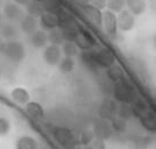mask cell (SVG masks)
<instances>
[{
	"label": "cell",
	"instance_id": "6da1fadb",
	"mask_svg": "<svg viewBox=\"0 0 156 149\" xmlns=\"http://www.w3.org/2000/svg\"><path fill=\"white\" fill-rule=\"evenodd\" d=\"M113 95L115 100L119 102H126L131 104L137 97V90L134 89L132 84L126 79L114 82L113 87Z\"/></svg>",
	"mask_w": 156,
	"mask_h": 149
},
{
	"label": "cell",
	"instance_id": "7a4b0ae2",
	"mask_svg": "<svg viewBox=\"0 0 156 149\" xmlns=\"http://www.w3.org/2000/svg\"><path fill=\"white\" fill-rule=\"evenodd\" d=\"M2 53L9 61L14 63H20L25 57V49L21 42L18 41H9L5 44Z\"/></svg>",
	"mask_w": 156,
	"mask_h": 149
},
{
	"label": "cell",
	"instance_id": "3957f363",
	"mask_svg": "<svg viewBox=\"0 0 156 149\" xmlns=\"http://www.w3.org/2000/svg\"><path fill=\"white\" fill-rule=\"evenodd\" d=\"M117 109V101L112 99V98H105L104 100L100 102L99 106V116L103 120H111L116 115Z\"/></svg>",
	"mask_w": 156,
	"mask_h": 149
},
{
	"label": "cell",
	"instance_id": "277c9868",
	"mask_svg": "<svg viewBox=\"0 0 156 149\" xmlns=\"http://www.w3.org/2000/svg\"><path fill=\"white\" fill-rule=\"evenodd\" d=\"M74 42H75V44L79 47V49L87 50V49H91L95 46L96 39L89 31L84 30V29H82V26H80L78 36L75 38Z\"/></svg>",
	"mask_w": 156,
	"mask_h": 149
},
{
	"label": "cell",
	"instance_id": "5b68a950",
	"mask_svg": "<svg viewBox=\"0 0 156 149\" xmlns=\"http://www.w3.org/2000/svg\"><path fill=\"white\" fill-rule=\"evenodd\" d=\"M117 19V29L124 32L132 30V27L134 26V15L128 10V9H123L122 12H120L119 16H116Z\"/></svg>",
	"mask_w": 156,
	"mask_h": 149
},
{
	"label": "cell",
	"instance_id": "8992f818",
	"mask_svg": "<svg viewBox=\"0 0 156 149\" xmlns=\"http://www.w3.org/2000/svg\"><path fill=\"white\" fill-rule=\"evenodd\" d=\"M62 59V49L57 44L47 46L44 51V61L48 65H58Z\"/></svg>",
	"mask_w": 156,
	"mask_h": 149
},
{
	"label": "cell",
	"instance_id": "52a82bcc",
	"mask_svg": "<svg viewBox=\"0 0 156 149\" xmlns=\"http://www.w3.org/2000/svg\"><path fill=\"white\" fill-rule=\"evenodd\" d=\"M52 136L55 138V140L62 146L71 145L74 140L73 133L67 127H63V126L55 127L54 131H52Z\"/></svg>",
	"mask_w": 156,
	"mask_h": 149
},
{
	"label": "cell",
	"instance_id": "ba28073f",
	"mask_svg": "<svg viewBox=\"0 0 156 149\" xmlns=\"http://www.w3.org/2000/svg\"><path fill=\"white\" fill-rule=\"evenodd\" d=\"M82 10H83L84 16H86L94 25H96V26H98V27L101 26V24H103V13H101L100 9L96 8L95 6L88 4V5H86V6H83Z\"/></svg>",
	"mask_w": 156,
	"mask_h": 149
},
{
	"label": "cell",
	"instance_id": "9c48e42d",
	"mask_svg": "<svg viewBox=\"0 0 156 149\" xmlns=\"http://www.w3.org/2000/svg\"><path fill=\"white\" fill-rule=\"evenodd\" d=\"M96 63L97 66H101L107 68L115 63V56L108 48H101L96 51Z\"/></svg>",
	"mask_w": 156,
	"mask_h": 149
},
{
	"label": "cell",
	"instance_id": "30bf717a",
	"mask_svg": "<svg viewBox=\"0 0 156 149\" xmlns=\"http://www.w3.org/2000/svg\"><path fill=\"white\" fill-rule=\"evenodd\" d=\"M94 133L96 138H99L101 140H105L111 137L112 134V125L108 123L107 120H100L95 124L94 126Z\"/></svg>",
	"mask_w": 156,
	"mask_h": 149
},
{
	"label": "cell",
	"instance_id": "8fae6325",
	"mask_svg": "<svg viewBox=\"0 0 156 149\" xmlns=\"http://www.w3.org/2000/svg\"><path fill=\"white\" fill-rule=\"evenodd\" d=\"M106 32L109 35H115L117 32V19L115 13H113L111 10H106L103 14V24Z\"/></svg>",
	"mask_w": 156,
	"mask_h": 149
},
{
	"label": "cell",
	"instance_id": "7c38bea8",
	"mask_svg": "<svg viewBox=\"0 0 156 149\" xmlns=\"http://www.w3.org/2000/svg\"><path fill=\"white\" fill-rule=\"evenodd\" d=\"M130 106L131 110H132V115L138 117V119H141L144 115L147 113V110L149 109L147 101L143 99V98H137V97L130 104Z\"/></svg>",
	"mask_w": 156,
	"mask_h": 149
},
{
	"label": "cell",
	"instance_id": "4fadbf2b",
	"mask_svg": "<svg viewBox=\"0 0 156 149\" xmlns=\"http://www.w3.org/2000/svg\"><path fill=\"white\" fill-rule=\"evenodd\" d=\"M4 15L9 21H16L22 17L23 13L20 5H17L16 2H8L4 7Z\"/></svg>",
	"mask_w": 156,
	"mask_h": 149
},
{
	"label": "cell",
	"instance_id": "5bb4252c",
	"mask_svg": "<svg viewBox=\"0 0 156 149\" xmlns=\"http://www.w3.org/2000/svg\"><path fill=\"white\" fill-rule=\"evenodd\" d=\"M40 24L46 30H52L58 27V16L55 14L44 12L40 15Z\"/></svg>",
	"mask_w": 156,
	"mask_h": 149
},
{
	"label": "cell",
	"instance_id": "9a60e30c",
	"mask_svg": "<svg viewBox=\"0 0 156 149\" xmlns=\"http://www.w3.org/2000/svg\"><path fill=\"white\" fill-rule=\"evenodd\" d=\"M25 112L31 119L34 120H41L44 115L42 106L37 101H29L25 104Z\"/></svg>",
	"mask_w": 156,
	"mask_h": 149
},
{
	"label": "cell",
	"instance_id": "2e32d148",
	"mask_svg": "<svg viewBox=\"0 0 156 149\" xmlns=\"http://www.w3.org/2000/svg\"><path fill=\"white\" fill-rule=\"evenodd\" d=\"M107 76L112 82H117L121 80L126 79V72L120 64H112L107 67Z\"/></svg>",
	"mask_w": 156,
	"mask_h": 149
},
{
	"label": "cell",
	"instance_id": "e0dca14e",
	"mask_svg": "<svg viewBox=\"0 0 156 149\" xmlns=\"http://www.w3.org/2000/svg\"><path fill=\"white\" fill-rule=\"evenodd\" d=\"M10 97L15 102L21 105H25L30 101V93L25 88H22V87L13 89V91L10 92Z\"/></svg>",
	"mask_w": 156,
	"mask_h": 149
},
{
	"label": "cell",
	"instance_id": "ac0fdd59",
	"mask_svg": "<svg viewBox=\"0 0 156 149\" xmlns=\"http://www.w3.org/2000/svg\"><path fill=\"white\" fill-rule=\"evenodd\" d=\"M126 5L128 7V10L132 15H141L146 10L147 4L146 0H126Z\"/></svg>",
	"mask_w": 156,
	"mask_h": 149
},
{
	"label": "cell",
	"instance_id": "d6986e66",
	"mask_svg": "<svg viewBox=\"0 0 156 149\" xmlns=\"http://www.w3.org/2000/svg\"><path fill=\"white\" fill-rule=\"evenodd\" d=\"M42 6H44V12L55 14L57 16H59V15L65 10L58 0H44V1H42Z\"/></svg>",
	"mask_w": 156,
	"mask_h": 149
},
{
	"label": "cell",
	"instance_id": "ffe728a7",
	"mask_svg": "<svg viewBox=\"0 0 156 149\" xmlns=\"http://www.w3.org/2000/svg\"><path fill=\"white\" fill-rule=\"evenodd\" d=\"M21 27L22 30L27 33V34H32L33 32L37 31V27H38V21H37V17L32 16V15H27L25 17H23L22 22H21Z\"/></svg>",
	"mask_w": 156,
	"mask_h": 149
},
{
	"label": "cell",
	"instance_id": "44dd1931",
	"mask_svg": "<svg viewBox=\"0 0 156 149\" xmlns=\"http://www.w3.org/2000/svg\"><path fill=\"white\" fill-rule=\"evenodd\" d=\"M31 42L37 48H44L48 42V34L41 30H37L31 34Z\"/></svg>",
	"mask_w": 156,
	"mask_h": 149
},
{
	"label": "cell",
	"instance_id": "7402d4cb",
	"mask_svg": "<svg viewBox=\"0 0 156 149\" xmlns=\"http://www.w3.org/2000/svg\"><path fill=\"white\" fill-rule=\"evenodd\" d=\"M143 126L148 131H155L156 130V116L152 109H148L147 113L140 119Z\"/></svg>",
	"mask_w": 156,
	"mask_h": 149
},
{
	"label": "cell",
	"instance_id": "603a6c76",
	"mask_svg": "<svg viewBox=\"0 0 156 149\" xmlns=\"http://www.w3.org/2000/svg\"><path fill=\"white\" fill-rule=\"evenodd\" d=\"M16 147L18 149H35L38 148V141L33 137L24 136L17 140Z\"/></svg>",
	"mask_w": 156,
	"mask_h": 149
},
{
	"label": "cell",
	"instance_id": "cb8c5ba5",
	"mask_svg": "<svg viewBox=\"0 0 156 149\" xmlns=\"http://www.w3.org/2000/svg\"><path fill=\"white\" fill-rule=\"evenodd\" d=\"M81 61L89 68H94L97 66L96 63V51H92L91 49L83 50L81 54Z\"/></svg>",
	"mask_w": 156,
	"mask_h": 149
},
{
	"label": "cell",
	"instance_id": "d4e9b609",
	"mask_svg": "<svg viewBox=\"0 0 156 149\" xmlns=\"http://www.w3.org/2000/svg\"><path fill=\"white\" fill-rule=\"evenodd\" d=\"M17 34V29L10 23H4L0 25V35L5 39H12Z\"/></svg>",
	"mask_w": 156,
	"mask_h": 149
},
{
	"label": "cell",
	"instance_id": "484cf974",
	"mask_svg": "<svg viewBox=\"0 0 156 149\" xmlns=\"http://www.w3.org/2000/svg\"><path fill=\"white\" fill-rule=\"evenodd\" d=\"M26 10H27L29 15H32V16H34V17L40 16V15L44 12L42 2L35 1V0H31L30 2L26 5Z\"/></svg>",
	"mask_w": 156,
	"mask_h": 149
},
{
	"label": "cell",
	"instance_id": "4316f807",
	"mask_svg": "<svg viewBox=\"0 0 156 149\" xmlns=\"http://www.w3.org/2000/svg\"><path fill=\"white\" fill-rule=\"evenodd\" d=\"M79 47L75 44V42L73 41H64L63 43V49L62 53H64L65 57H74L79 55Z\"/></svg>",
	"mask_w": 156,
	"mask_h": 149
},
{
	"label": "cell",
	"instance_id": "83f0119b",
	"mask_svg": "<svg viewBox=\"0 0 156 149\" xmlns=\"http://www.w3.org/2000/svg\"><path fill=\"white\" fill-rule=\"evenodd\" d=\"M116 115L119 117H122L124 120H130L133 115H132V110H131L130 104H126V102H120V105H117L116 109Z\"/></svg>",
	"mask_w": 156,
	"mask_h": 149
},
{
	"label": "cell",
	"instance_id": "f1b7e54d",
	"mask_svg": "<svg viewBox=\"0 0 156 149\" xmlns=\"http://www.w3.org/2000/svg\"><path fill=\"white\" fill-rule=\"evenodd\" d=\"M48 41H50L51 44H57V46L64 43L63 33H62V30L59 27H56V29L50 30L49 34H48Z\"/></svg>",
	"mask_w": 156,
	"mask_h": 149
},
{
	"label": "cell",
	"instance_id": "f546056e",
	"mask_svg": "<svg viewBox=\"0 0 156 149\" xmlns=\"http://www.w3.org/2000/svg\"><path fill=\"white\" fill-rule=\"evenodd\" d=\"M111 125H112V129H114L115 131L123 132V131H126V127H128V121L115 115V116L111 120Z\"/></svg>",
	"mask_w": 156,
	"mask_h": 149
},
{
	"label": "cell",
	"instance_id": "4dcf8cb0",
	"mask_svg": "<svg viewBox=\"0 0 156 149\" xmlns=\"http://www.w3.org/2000/svg\"><path fill=\"white\" fill-rule=\"evenodd\" d=\"M58 66H59V70H61L62 73L67 74V73H71L74 70V61L72 59V57L62 58L61 61L58 63Z\"/></svg>",
	"mask_w": 156,
	"mask_h": 149
},
{
	"label": "cell",
	"instance_id": "1f68e13d",
	"mask_svg": "<svg viewBox=\"0 0 156 149\" xmlns=\"http://www.w3.org/2000/svg\"><path fill=\"white\" fill-rule=\"evenodd\" d=\"M126 0H106V7L113 13H120L124 9Z\"/></svg>",
	"mask_w": 156,
	"mask_h": 149
},
{
	"label": "cell",
	"instance_id": "d6a6232c",
	"mask_svg": "<svg viewBox=\"0 0 156 149\" xmlns=\"http://www.w3.org/2000/svg\"><path fill=\"white\" fill-rule=\"evenodd\" d=\"M61 30H62V33H63L64 41H73L74 42L75 38L78 36L80 26L79 27H67V29H61Z\"/></svg>",
	"mask_w": 156,
	"mask_h": 149
},
{
	"label": "cell",
	"instance_id": "836d02e7",
	"mask_svg": "<svg viewBox=\"0 0 156 149\" xmlns=\"http://www.w3.org/2000/svg\"><path fill=\"white\" fill-rule=\"evenodd\" d=\"M92 140H95V133L92 130H83L80 134V141L82 145H90Z\"/></svg>",
	"mask_w": 156,
	"mask_h": 149
},
{
	"label": "cell",
	"instance_id": "e575fe53",
	"mask_svg": "<svg viewBox=\"0 0 156 149\" xmlns=\"http://www.w3.org/2000/svg\"><path fill=\"white\" fill-rule=\"evenodd\" d=\"M10 130V123L7 119L0 117V136L7 134Z\"/></svg>",
	"mask_w": 156,
	"mask_h": 149
},
{
	"label": "cell",
	"instance_id": "d590c367",
	"mask_svg": "<svg viewBox=\"0 0 156 149\" xmlns=\"http://www.w3.org/2000/svg\"><path fill=\"white\" fill-rule=\"evenodd\" d=\"M89 2H90V5L95 6L96 8L100 9V10L106 7V0H89Z\"/></svg>",
	"mask_w": 156,
	"mask_h": 149
},
{
	"label": "cell",
	"instance_id": "8d00e7d4",
	"mask_svg": "<svg viewBox=\"0 0 156 149\" xmlns=\"http://www.w3.org/2000/svg\"><path fill=\"white\" fill-rule=\"evenodd\" d=\"M71 1H72L73 4L81 6V7H83V6H86V5L89 4V0H71Z\"/></svg>",
	"mask_w": 156,
	"mask_h": 149
},
{
	"label": "cell",
	"instance_id": "74e56055",
	"mask_svg": "<svg viewBox=\"0 0 156 149\" xmlns=\"http://www.w3.org/2000/svg\"><path fill=\"white\" fill-rule=\"evenodd\" d=\"M31 0H14V2H16L20 6H26V5L30 2Z\"/></svg>",
	"mask_w": 156,
	"mask_h": 149
},
{
	"label": "cell",
	"instance_id": "f35d334b",
	"mask_svg": "<svg viewBox=\"0 0 156 149\" xmlns=\"http://www.w3.org/2000/svg\"><path fill=\"white\" fill-rule=\"evenodd\" d=\"M5 42H4V39H2V36L0 35V53H2V50H4V47H5Z\"/></svg>",
	"mask_w": 156,
	"mask_h": 149
},
{
	"label": "cell",
	"instance_id": "ab89813d",
	"mask_svg": "<svg viewBox=\"0 0 156 149\" xmlns=\"http://www.w3.org/2000/svg\"><path fill=\"white\" fill-rule=\"evenodd\" d=\"M1 24H2V15L0 14V25H1Z\"/></svg>",
	"mask_w": 156,
	"mask_h": 149
},
{
	"label": "cell",
	"instance_id": "60d3db41",
	"mask_svg": "<svg viewBox=\"0 0 156 149\" xmlns=\"http://www.w3.org/2000/svg\"><path fill=\"white\" fill-rule=\"evenodd\" d=\"M35 1H40V2H42V1H44V0H35Z\"/></svg>",
	"mask_w": 156,
	"mask_h": 149
}]
</instances>
